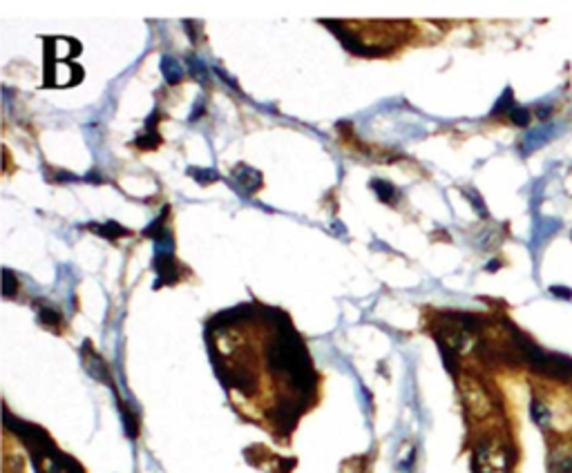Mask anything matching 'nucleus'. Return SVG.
Instances as JSON below:
<instances>
[{
  "instance_id": "nucleus-7",
  "label": "nucleus",
  "mask_w": 572,
  "mask_h": 473,
  "mask_svg": "<svg viewBox=\"0 0 572 473\" xmlns=\"http://www.w3.org/2000/svg\"><path fill=\"white\" fill-rule=\"evenodd\" d=\"M159 143H161V136L157 132V114H150V119L143 125V132L136 136V147H141V150H154Z\"/></svg>"
},
{
  "instance_id": "nucleus-18",
  "label": "nucleus",
  "mask_w": 572,
  "mask_h": 473,
  "mask_svg": "<svg viewBox=\"0 0 572 473\" xmlns=\"http://www.w3.org/2000/svg\"><path fill=\"white\" fill-rule=\"evenodd\" d=\"M550 293L559 300H572V291L566 286H550Z\"/></svg>"
},
{
  "instance_id": "nucleus-13",
  "label": "nucleus",
  "mask_w": 572,
  "mask_h": 473,
  "mask_svg": "<svg viewBox=\"0 0 572 473\" xmlns=\"http://www.w3.org/2000/svg\"><path fill=\"white\" fill-rule=\"evenodd\" d=\"M188 72H190V76L193 78H197L199 83L202 85H206L208 83V69H206V63L199 56H195V54H190L188 58Z\"/></svg>"
},
{
  "instance_id": "nucleus-19",
  "label": "nucleus",
  "mask_w": 572,
  "mask_h": 473,
  "mask_svg": "<svg viewBox=\"0 0 572 473\" xmlns=\"http://www.w3.org/2000/svg\"><path fill=\"white\" fill-rule=\"evenodd\" d=\"M202 112H204V99H199V103H195L193 112H190V121H195V119L202 117Z\"/></svg>"
},
{
  "instance_id": "nucleus-12",
  "label": "nucleus",
  "mask_w": 572,
  "mask_h": 473,
  "mask_svg": "<svg viewBox=\"0 0 572 473\" xmlns=\"http://www.w3.org/2000/svg\"><path fill=\"white\" fill-rule=\"evenodd\" d=\"M371 188L376 190V195H378V199H380V201H385V204H396L398 192H396V188H394L389 181L374 179V181H371Z\"/></svg>"
},
{
  "instance_id": "nucleus-17",
  "label": "nucleus",
  "mask_w": 572,
  "mask_h": 473,
  "mask_svg": "<svg viewBox=\"0 0 572 473\" xmlns=\"http://www.w3.org/2000/svg\"><path fill=\"white\" fill-rule=\"evenodd\" d=\"M510 119H512L514 125L525 128L527 123H530V112H527L525 108H512L510 110Z\"/></svg>"
},
{
  "instance_id": "nucleus-4",
  "label": "nucleus",
  "mask_w": 572,
  "mask_h": 473,
  "mask_svg": "<svg viewBox=\"0 0 572 473\" xmlns=\"http://www.w3.org/2000/svg\"><path fill=\"white\" fill-rule=\"evenodd\" d=\"M302 411H305V404H300V402L296 400V396L293 398H280V402L271 409L268 417H271V422L280 428L282 433H289L291 428L296 426L298 417L302 415Z\"/></svg>"
},
{
  "instance_id": "nucleus-11",
  "label": "nucleus",
  "mask_w": 572,
  "mask_h": 473,
  "mask_svg": "<svg viewBox=\"0 0 572 473\" xmlns=\"http://www.w3.org/2000/svg\"><path fill=\"white\" fill-rule=\"evenodd\" d=\"M90 228L99 236H103V239H108V241H117L119 236L128 234V228L119 226L117 221H106V223H97V226H90Z\"/></svg>"
},
{
  "instance_id": "nucleus-1",
  "label": "nucleus",
  "mask_w": 572,
  "mask_h": 473,
  "mask_svg": "<svg viewBox=\"0 0 572 473\" xmlns=\"http://www.w3.org/2000/svg\"><path fill=\"white\" fill-rule=\"evenodd\" d=\"M472 469L474 473H512L508 444L494 433L481 435L472 451Z\"/></svg>"
},
{
  "instance_id": "nucleus-10",
  "label": "nucleus",
  "mask_w": 572,
  "mask_h": 473,
  "mask_svg": "<svg viewBox=\"0 0 572 473\" xmlns=\"http://www.w3.org/2000/svg\"><path fill=\"white\" fill-rule=\"evenodd\" d=\"M36 315H38V322L45 328L58 330L60 324H63V315H60V311L56 308V306H51V304H40L38 308H36Z\"/></svg>"
},
{
  "instance_id": "nucleus-14",
  "label": "nucleus",
  "mask_w": 572,
  "mask_h": 473,
  "mask_svg": "<svg viewBox=\"0 0 572 473\" xmlns=\"http://www.w3.org/2000/svg\"><path fill=\"white\" fill-rule=\"evenodd\" d=\"M188 174L197 183H202V186H208V183H215L219 179L217 170H213V168H188Z\"/></svg>"
},
{
  "instance_id": "nucleus-2",
  "label": "nucleus",
  "mask_w": 572,
  "mask_h": 473,
  "mask_svg": "<svg viewBox=\"0 0 572 473\" xmlns=\"http://www.w3.org/2000/svg\"><path fill=\"white\" fill-rule=\"evenodd\" d=\"M461 400L467 415L476 420V422H483V420L494 415V402L490 391L483 387L481 380L472 378V375L461 378Z\"/></svg>"
},
{
  "instance_id": "nucleus-6",
  "label": "nucleus",
  "mask_w": 572,
  "mask_h": 473,
  "mask_svg": "<svg viewBox=\"0 0 572 473\" xmlns=\"http://www.w3.org/2000/svg\"><path fill=\"white\" fill-rule=\"evenodd\" d=\"M233 183L237 186L239 192H244V195H255L262 186V174H259L255 168H248V165H237L235 170L230 172Z\"/></svg>"
},
{
  "instance_id": "nucleus-5",
  "label": "nucleus",
  "mask_w": 572,
  "mask_h": 473,
  "mask_svg": "<svg viewBox=\"0 0 572 473\" xmlns=\"http://www.w3.org/2000/svg\"><path fill=\"white\" fill-rule=\"evenodd\" d=\"M81 355H83V362H85V371H88L94 380H99V382H103V384H108V387H112L108 364H106V360H103V357L97 353V350L92 348L90 341H83Z\"/></svg>"
},
{
  "instance_id": "nucleus-3",
  "label": "nucleus",
  "mask_w": 572,
  "mask_h": 473,
  "mask_svg": "<svg viewBox=\"0 0 572 473\" xmlns=\"http://www.w3.org/2000/svg\"><path fill=\"white\" fill-rule=\"evenodd\" d=\"M548 473H572V435H561L548 446Z\"/></svg>"
},
{
  "instance_id": "nucleus-16",
  "label": "nucleus",
  "mask_w": 572,
  "mask_h": 473,
  "mask_svg": "<svg viewBox=\"0 0 572 473\" xmlns=\"http://www.w3.org/2000/svg\"><path fill=\"white\" fill-rule=\"evenodd\" d=\"M3 295L5 297H14L19 295V277H14L12 270H3Z\"/></svg>"
},
{
  "instance_id": "nucleus-8",
  "label": "nucleus",
  "mask_w": 572,
  "mask_h": 473,
  "mask_svg": "<svg viewBox=\"0 0 572 473\" xmlns=\"http://www.w3.org/2000/svg\"><path fill=\"white\" fill-rule=\"evenodd\" d=\"M159 69H161L163 81H166L168 85H179L181 78H184V67H181L179 60L175 56H170V54H163L161 56Z\"/></svg>"
},
{
  "instance_id": "nucleus-9",
  "label": "nucleus",
  "mask_w": 572,
  "mask_h": 473,
  "mask_svg": "<svg viewBox=\"0 0 572 473\" xmlns=\"http://www.w3.org/2000/svg\"><path fill=\"white\" fill-rule=\"evenodd\" d=\"M554 132V125H543V128H536L532 130L530 134L525 136V143H523V154H530L536 147H541L543 143H548L552 138Z\"/></svg>"
},
{
  "instance_id": "nucleus-15",
  "label": "nucleus",
  "mask_w": 572,
  "mask_h": 473,
  "mask_svg": "<svg viewBox=\"0 0 572 473\" xmlns=\"http://www.w3.org/2000/svg\"><path fill=\"white\" fill-rule=\"evenodd\" d=\"M512 96H514V94H512V90H510V87H508V90H505L503 94H501L499 103L492 108V117H499V114H510V110L514 108V99H512Z\"/></svg>"
}]
</instances>
